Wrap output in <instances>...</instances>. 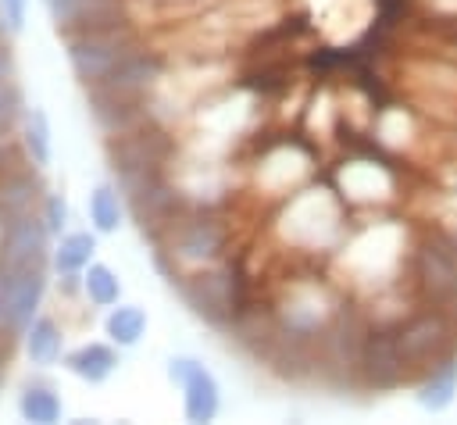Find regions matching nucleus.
I'll return each mask as SVG.
<instances>
[{
	"instance_id": "nucleus-25",
	"label": "nucleus",
	"mask_w": 457,
	"mask_h": 425,
	"mask_svg": "<svg viewBox=\"0 0 457 425\" xmlns=\"http://www.w3.org/2000/svg\"><path fill=\"white\" fill-rule=\"evenodd\" d=\"M4 29H7V25H4V14H0V32H4Z\"/></svg>"
},
{
	"instance_id": "nucleus-27",
	"label": "nucleus",
	"mask_w": 457,
	"mask_h": 425,
	"mask_svg": "<svg viewBox=\"0 0 457 425\" xmlns=\"http://www.w3.org/2000/svg\"><path fill=\"white\" fill-rule=\"evenodd\" d=\"M0 386H4V371H0Z\"/></svg>"
},
{
	"instance_id": "nucleus-21",
	"label": "nucleus",
	"mask_w": 457,
	"mask_h": 425,
	"mask_svg": "<svg viewBox=\"0 0 457 425\" xmlns=\"http://www.w3.org/2000/svg\"><path fill=\"white\" fill-rule=\"evenodd\" d=\"M18 114H21V93L14 86H4L0 89V139H7V132L18 121Z\"/></svg>"
},
{
	"instance_id": "nucleus-2",
	"label": "nucleus",
	"mask_w": 457,
	"mask_h": 425,
	"mask_svg": "<svg viewBox=\"0 0 457 425\" xmlns=\"http://www.w3.org/2000/svg\"><path fill=\"white\" fill-rule=\"evenodd\" d=\"M282 232L303 246H328L343 232V207L332 189H303L289 200L282 214Z\"/></svg>"
},
{
	"instance_id": "nucleus-6",
	"label": "nucleus",
	"mask_w": 457,
	"mask_h": 425,
	"mask_svg": "<svg viewBox=\"0 0 457 425\" xmlns=\"http://www.w3.org/2000/svg\"><path fill=\"white\" fill-rule=\"evenodd\" d=\"M186 304L214 329H228L236 321V282L232 268H207L179 282Z\"/></svg>"
},
{
	"instance_id": "nucleus-23",
	"label": "nucleus",
	"mask_w": 457,
	"mask_h": 425,
	"mask_svg": "<svg viewBox=\"0 0 457 425\" xmlns=\"http://www.w3.org/2000/svg\"><path fill=\"white\" fill-rule=\"evenodd\" d=\"M25 11H29V0H0V14H4L7 32H21L25 29Z\"/></svg>"
},
{
	"instance_id": "nucleus-20",
	"label": "nucleus",
	"mask_w": 457,
	"mask_h": 425,
	"mask_svg": "<svg viewBox=\"0 0 457 425\" xmlns=\"http://www.w3.org/2000/svg\"><path fill=\"white\" fill-rule=\"evenodd\" d=\"M82 289L96 307H111L121 296V282L107 264H89V271L82 275Z\"/></svg>"
},
{
	"instance_id": "nucleus-9",
	"label": "nucleus",
	"mask_w": 457,
	"mask_h": 425,
	"mask_svg": "<svg viewBox=\"0 0 457 425\" xmlns=\"http://www.w3.org/2000/svg\"><path fill=\"white\" fill-rule=\"evenodd\" d=\"M339 189H343V200L382 204L396 193V175L389 164H378V161H350L346 168H339Z\"/></svg>"
},
{
	"instance_id": "nucleus-22",
	"label": "nucleus",
	"mask_w": 457,
	"mask_h": 425,
	"mask_svg": "<svg viewBox=\"0 0 457 425\" xmlns=\"http://www.w3.org/2000/svg\"><path fill=\"white\" fill-rule=\"evenodd\" d=\"M43 221H46L50 232H61V229H64V221H68V204H64L57 193H50V196L43 200Z\"/></svg>"
},
{
	"instance_id": "nucleus-13",
	"label": "nucleus",
	"mask_w": 457,
	"mask_h": 425,
	"mask_svg": "<svg viewBox=\"0 0 457 425\" xmlns=\"http://www.w3.org/2000/svg\"><path fill=\"white\" fill-rule=\"evenodd\" d=\"M36 204H39V182L32 175H11L0 182V225L36 214Z\"/></svg>"
},
{
	"instance_id": "nucleus-14",
	"label": "nucleus",
	"mask_w": 457,
	"mask_h": 425,
	"mask_svg": "<svg viewBox=\"0 0 457 425\" xmlns=\"http://www.w3.org/2000/svg\"><path fill=\"white\" fill-rule=\"evenodd\" d=\"M104 329H107L111 343H118V346H136V343L143 339V332H146V311H143L139 304L111 307Z\"/></svg>"
},
{
	"instance_id": "nucleus-7",
	"label": "nucleus",
	"mask_w": 457,
	"mask_h": 425,
	"mask_svg": "<svg viewBox=\"0 0 457 425\" xmlns=\"http://www.w3.org/2000/svg\"><path fill=\"white\" fill-rule=\"evenodd\" d=\"M168 379L182 386V414L186 421H214L221 407V389L214 375L196 361V357H171L168 361Z\"/></svg>"
},
{
	"instance_id": "nucleus-4",
	"label": "nucleus",
	"mask_w": 457,
	"mask_h": 425,
	"mask_svg": "<svg viewBox=\"0 0 457 425\" xmlns=\"http://www.w3.org/2000/svg\"><path fill=\"white\" fill-rule=\"evenodd\" d=\"M129 54H136V46L125 32H118V25L68 36V64L86 86H96L100 79H107Z\"/></svg>"
},
{
	"instance_id": "nucleus-24",
	"label": "nucleus",
	"mask_w": 457,
	"mask_h": 425,
	"mask_svg": "<svg viewBox=\"0 0 457 425\" xmlns=\"http://www.w3.org/2000/svg\"><path fill=\"white\" fill-rule=\"evenodd\" d=\"M11 71H14L11 54H7V46H0V89H4V86H11Z\"/></svg>"
},
{
	"instance_id": "nucleus-3",
	"label": "nucleus",
	"mask_w": 457,
	"mask_h": 425,
	"mask_svg": "<svg viewBox=\"0 0 457 425\" xmlns=\"http://www.w3.org/2000/svg\"><path fill=\"white\" fill-rule=\"evenodd\" d=\"M46 289V264L0 261V329H29Z\"/></svg>"
},
{
	"instance_id": "nucleus-26",
	"label": "nucleus",
	"mask_w": 457,
	"mask_h": 425,
	"mask_svg": "<svg viewBox=\"0 0 457 425\" xmlns=\"http://www.w3.org/2000/svg\"><path fill=\"white\" fill-rule=\"evenodd\" d=\"M446 229H453V232H457V225H446Z\"/></svg>"
},
{
	"instance_id": "nucleus-17",
	"label": "nucleus",
	"mask_w": 457,
	"mask_h": 425,
	"mask_svg": "<svg viewBox=\"0 0 457 425\" xmlns=\"http://www.w3.org/2000/svg\"><path fill=\"white\" fill-rule=\"evenodd\" d=\"M21 132H25V150L32 157V164H39V168L50 164V121H46V111L43 107L25 111Z\"/></svg>"
},
{
	"instance_id": "nucleus-8",
	"label": "nucleus",
	"mask_w": 457,
	"mask_h": 425,
	"mask_svg": "<svg viewBox=\"0 0 457 425\" xmlns=\"http://www.w3.org/2000/svg\"><path fill=\"white\" fill-rule=\"evenodd\" d=\"M168 229H171V254L186 264H211L225 246L221 225L207 214H175Z\"/></svg>"
},
{
	"instance_id": "nucleus-11",
	"label": "nucleus",
	"mask_w": 457,
	"mask_h": 425,
	"mask_svg": "<svg viewBox=\"0 0 457 425\" xmlns=\"http://www.w3.org/2000/svg\"><path fill=\"white\" fill-rule=\"evenodd\" d=\"M457 400V354L436 361L432 368H425L418 375V404L432 414L446 411Z\"/></svg>"
},
{
	"instance_id": "nucleus-19",
	"label": "nucleus",
	"mask_w": 457,
	"mask_h": 425,
	"mask_svg": "<svg viewBox=\"0 0 457 425\" xmlns=\"http://www.w3.org/2000/svg\"><path fill=\"white\" fill-rule=\"evenodd\" d=\"M89 221L96 232H114L121 225V204H118V193L114 186L100 182L93 193H89Z\"/></svg>"
},
{
	"instance_id": "nucleus-18",
	"label": "nucleus",
	"mask_w": 457,
	"mask_h": 425,
	"mask_svg": "<svg viewBox=\"0 0 457 425\" xmlns=\"http://www.w3.org/2000/svg\"><path fill=\"white\" fill-rule=\"evenodd\" d=\"M18 411L25 421H36V425H50L61 418V400L57 393H50L46 386H29L18 400Z\"/></svg>"
},
{
	"instance_id": "nucleus-10",
	"label": "nucleus",
	"mask_w": 457,
	"mask_h": 425,
	"mask_svg": "<svg viewBox=\"0 0 457 425\" xmlns=\"http://www.w3.org/2000/svg\"><path fill=\"white\" fill-rule=\"evenodd\" d=\"M0 261H32V264H46V221L39 214H25L14 218L7 225H0Z\"/></svg>"
},
{
	"instance_id": "nucleus-1",
	"label": "nucleus",
	"mask_w": 457,
	"mask_h": 425,
	"mask_svg": "<svg viewBox=\"0 0 457 425\" xmlns=\"http://www.w3.org/2000/svg\"><path fill=\"white\" fill-rule=\"evenodd\" d=\"M400 350L414 371V379L436 361L457 354V311L446 304H414L396 325Z\"/></svg>"
},
{
	"instance_id": "nucleus-16",
	"label": "nucleus",
	"mask_w": 457,
	"mask_h": 425,
	"mask_svg": "<svg viewBox=\"0 0 457 425\" xmlns=\"http://www.w3.org/2000/svg\"><path fill=\"white\" fill-rule=\"evenodd\" d=\"M93 250H96V239H93L89 232H68V236L57 243V250H54V268H57L61 275L79 271V268L89 264Z\"/></svg>"
},
{
	"instance_id": "nucleus-15",
	"label": "nucleus",
	"mask_w": 457,
	"mask_h": 425,
	"mask_svg": "<svg viewBox=\"0 0 457 425\" xmlns=\"http://www.w3.org/2000/svg\"><path fill=\"white\" fill-rule=\"evenodd\" d=\"M25 350L32 357V364H54L61 357V332L50 318H36L25 329Z\"/></svg>"
},
{
	"instance_id": "nucleus-12",
	"label": "nucleus",
	"mask_w": 457,
	"mask_h": 425,
	"mask_svg": "<svg viewBox=\"0 0 457 425\" xmlns=\"http://www.w3.org/2000/svg\"><path fill=\"white\" fill-rule=\"evenodd\" d=\"M64 368H68L71 375L86 379V382H104V379L118 368V354H114V346H107V343H86V346L64 354Z\"/></svg>"
},
{
	"instance_id": "nucleus-5",
	"label": "nucleus",
	"mask_w": 457,
	"mask_h": 425,
	"mask_svg": "<svg viewBox=\"0 0 457 425\" xmlns=\"http://www.w3.org/2000/svg\"><path fill=\"white\" fill-rule=\"evenodd\" d=\"M414 371L400 350V339H396V329L393 325H378L371 321L368 329V339H364V350H361V389H396L403 382H411Z\"/></svg>"
}]
</instances>
